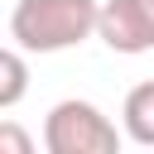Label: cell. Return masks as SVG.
<instances>
[{"mask_svg": "<svg viewBox=\"0 0 154 154\" xmlns=\"http://www.w3.org/2000/svg\"><path fill=\"white\" fill-rule=\"evenodd\" d=\"M101 0H19L10 14V34L24 53H63L96 34Z\"/></svg>", "mask_w": 154, "mask_h": 154, "instance_id": "obj_1", "label": "cell"}, {"mask_svg": "<svg viewBox=\"0 0 154 154\" xmlns=\"http://www.w3.org/2000/svg\"><path fill=\"white\" fill-rule=\"evenodd\" d=\"M43 149L48 154H116L120 130L101 106L67 96L43 116Z\"/></svg>", "mask_w": 154, "mask_h": 154, "instance_id": "obj_2", "label": "cell"}, {"mask_svg": "<svg viewBox=\"0 0 154 154\" xmlns=\"http://www.w3.org/2000/svg\"><path fill=\"white\" fill-rule=\"evenodd\" d=\"M96 38L111 53H149L154 48V0H101Z\"/></svg>", "mask_w": 154, "mask_h": 154, "instance_id": "obj_3", "label": "cell"}, {"mask_svg": "<svg viewBox=\"0 0 154 154\" xmlns=\"http://www.w3.org/2000/svg\"><path fill=\"white\" fill-rule=\"evenodd\" d=\"M120 125H125V140H135V144L154 149V77L125 91V106H120Z\"/></svg>", "mask_w": 154, "mask_h": 154, "instance_id": "obj_4", "label": "cell"}, {"mask_svg": "<svg viewBox=\"0 0 154 154\" xmlns=\"http://www.w3.org/2000/svg\"><path fill=\"white\" fill-rule=\"evenodd\" d=\"M29 96V63L14 48H0V111L19 106Z\"/></svg>", "mask_w": 154, "mask_h": 154, "instance_id": "obj_5", "label": "cell"}, {"mask_svg": "<svg viewBox=\"0 0 154 154\" xmlns=\"http://www.w3.org/2000/svg\"><path fill=\"white\" fill-rule=\"evenodd\" d=\"M0 154H34V135L14 120H0Z\"/></svg>", "mask_w": 154, "mask_h": 154, "instance_id": "obj_6", "label": "cell"}]
</instances>
